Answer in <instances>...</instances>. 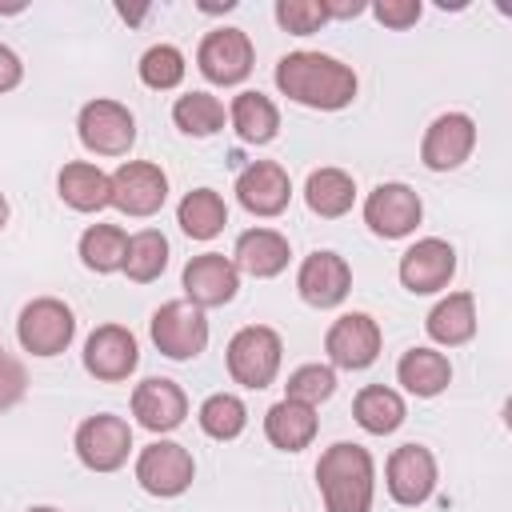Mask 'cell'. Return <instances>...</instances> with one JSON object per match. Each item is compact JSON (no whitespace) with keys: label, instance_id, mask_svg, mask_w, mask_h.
<instances>
[{"label":"cell","instance_id":"28","mask_svg":"<svg viewBox=\"0 0 512 512\" xmlns=\"http://www.w3.org/2000/svg\"><path fill=\"white\" fill-rule=\"evenodd\" d=\"M304 204H308V212H316L324 220H336V216L352 212V204H356V180L344 168H332V164L328 168H316L304 180Z\"/></svg>","mask_w":512,"mask_h":512},{"label":"cell","instance_id":"24","mask_svg":"<svg viewBox=\"0 0 512 512\" xmlns=\"http://www.w3.org/2000/svg\"><path fill=\"white\" fill-rule=\"evenodd\" d=\"M424 332L432 344L440 348H460L476 336V300L472 292H448L432 304L428 320H424Z\"/></svg>","mask_w":512,"mask_h":512},{"label":"cell","instance_id":"29","mask_svg":"<svg viewBox=\"0 0 512 512\" xmlns=\"http://www.w3.org/2000/svg\"><path fill=\"white\" fill-rule=\"evenodd\" d=\"M176 224L192 240H212L228 224V204H224V196L216 188H192L176 204Z\"/></svg>","mask_w":512,"mask_h":512},{"label":"cell","instance_id":"6","mask_svg":"<svg viewBox=\"0 0 512 512\" xmlns=\"http://www.w3.org/2000/svg\"><path fill=\"white\" fill-rule=\"evenodd\" d=\"M76 136L92 156H124L136 144V116L112 96H96L76 116Z\"/></svg>","mask_w":512,"mask_h":512},{"label":"cell","instance_id":"41","mask_svg":"<svg viewBox=\"0 0 512 512\" xmlns=\"http://www.w3.org/2000/svg\"><path fill=\"white\" fill-rule=\"evenodd\" d=\"M8 224V200H4V192H0V228Z\"/></svg>","mask_w":512,"mask_h":512},{"label":"cell","instance_id":"40","mask_svg":"<svg viewBox=\"0 0 512 512\" xmlns=\"http://www.w3.org/2000/svg\"><path fill=\"white\" fill-rule=\"evenodd\" d=\"M324 12H328V20H352V16L368 12V4L364 0H324Z\"/></svg>","mask_w":512,"mask_h":512},{"label":"cell","instance_id":"42","mask_svg":"<svg viewBox=\"0 0 512 512\" xmlns=\"http://www.w3.org/2000/svg\"><path fill=\"white\" fill-rule=\"evenodd\" d=\"M28 512H60V508H52V504H36V508H28Z\"/></svg>","mask_w":512,"mask_h":512},{"label":"cell","instance_id":"35","mask_svg":"<svg viewBox=\"0 0 512 512\" xmlns=\"http://www.w3.org/2000/svg\"><path fill=\"white\" fill-rule=\"evenodd\" d=\"M332 392H336V368H332V364H320V360L292 368V372H288V384H284V396H288V400H300V404H308V408L324 404Z\"/></svg>","mask_w":512,"mask_h":512},{"label":"cell","instance_id":"8","mask_svg":"<svg viewBox=\"0 0 512 512\" xmlns=\"http://www.w3.org/2000/svg\"><path fill=\"white\" fill-rule=\"evenodd\" d=\"M136 484L148 492V496H160V500H176L192 488L196 480V460L184 444L176 440H152L148 448L136 452Z\"/></svg>","mask_w":512,"mask_h":512},{"label":"cell","instance_id":"15","mask_svg":"<svg viewBox=\"0 0 512 512\" xmlns=\"http://www.w3.org/2000/svg\"><path fill=\"white\" fill-rule=\"evenodd\" d=\"M140 364V344L124 324H100L88 332L84 340V372L104 380V384H120L136 372Z\"/></svg>","mask_w":512,"mask_h":512},{"label":"cell","instance_id":"22","mask_svg":"<svg viewBox=\"0 0 512 512\" xmlns=\"http://www.w3.org/2000/svg\"><path fill=\"white\" fill-rule=\"evenodd\" d=\"M396 384L408 392V396H420V400H432L440 396L448 384H452V364L444 352L428 348V344H416L408 348L400 360H396Z\"/></svg>","mask_w":512,"mask_h":512},{"label":"cell","instance_id":"19","mask_svg":"<svg viewBox=\"0 0 512 512\" xmlns=\"http://www.w3.org/2000/svg\"><path fill=\"white\" fill-rule=\"evenodd\" d=\"M132 416L140 428L164 436V432H176L188 416V396L176 380L168 376H148L132 388Z\"/></svg>","mask_w":512,"mask_h":512},{"label":"cell","instance_id":"30","mask_svg":"<svg viewBox=\"0 0 512 512\" xmlns=\"http://www.w3.org/2000/svg\"><path fill=\"white\" fill-rule=\"evenodd\" d=\"M124 252H128V232L120 224H88L80 232V244H76V256L88 272H120L124 268Z\"/></svg>","mask_w":512,"mask_h":512},{"label":"cell","instance_id":"13","mask_svg":"<svg viewBox=\"0 0 512 512\" xmlns=\"http://www.w3.org/2000/svg\"><path fill=\"white\" fill-rule=\"evenodd\" d=\"M396 276L412 296L444 292L448 280L456 276V248L440 236H424L412 248H404L400 264H396Z\"/></svg>","mask_w":512,"mask_h":512},{"label":"cell","instance_id":"2","mask_svg":"<svg viewBox=\"0 0 512 512\" xmlns=\"http://www.w3.org/2000/svg\"><path fill=\"white\" fill-rule=\"evenodd\" d=\"M316 488L324 512H372L376 500V460L364 444L336 440L316 460Z\"/></svg>","mask_w":512,"mask_h":512},{"label":"cell","instance_id":"12","mask_svg":"<svg viewBox=\"0 0 512 512\" xmlns=\"http://www.w3.org/2000/svg\"><path fill=\"white\" fill-rule=\"evenodd\" d=\"M252 60H256V52H252V40L244 28H212L196 48L200 76L220 88L240 84L252 72Z\"/></svg>","mask_w":512,"mask_h":512},{"label":"cell","instance_id":"7","mask_svg":"<svg viewBox=\"0 0 512 512\" xmlns=\"http://www.w3.org/2000/svg\"><path fill=\"white\" fill-rule=\"evenodd\" d=\"M72 448L88 472H116L132 456V424L116 412H96V416L80 420Z\"/></svg>","mask_w":512,"mask_h":512},{"label":"cell","instance_id":"32","mask_svg":"<svg viewBox=\"0 0 512 512\" xmlns=\"http://www.w3.org/2000/svg\"><path fill=\"white\" fill-rule=\"evenodd\" d=\"M224 120H228V112H224L220 96H212V92H184L172 104V124L184 136H196V140L216 136L224 128Z\"/></svg>","mask_w":512,"mask_h":512},{"label":"cell","instance_id":"27","mask_svg":"<svg viewBox=\"0 0 512 512\" xmlns=\"http://www.w3.org/2000/svg\"><path fill=\"white\" fill-rule=\"evenodd\" d=\"M404 416H408V404H404V396H400L396 388H388V384H364V388L356 392V400H352V420H356L368 436H388V432H396V428L404 424Z\"/></svg>","mask_w":512,"mask_h":512},{"label":"cell","instance_id":"9","mask_svg":"<svg viewBox=\"0 0 512 512\" xmlns=\"http://www.w3.org/2000/svg\"><path fill=\"white\" fill-rule=\"evenodd\" d=\"M420 220H424V200L404 180H384L364 196V224L372 236L404 240L416 232Z\"/></svg>","mask_w":512,"mask_h":512},{"label":"cell","instance_id":"1","mask_svg":"<svg viewBox=\"0 0 512 512\" xmlns=\"http://www.w3.org/2000/svg\"><path fill=\"white\" fill-rule=\"evenodd\" d=\"M276 88L280 96H288L292 104L316 108V112H340L356 100L360 80L356 68L328 56V52H284L276 60Z\"/></svg>","mask_w":512,"mask_h":512},{"label":"cell","instance_id":"21","mask_svg":"<svg viewBox=\"0 0 512 512\" xmlns=\"http://www.w3.org/2000/svg\"><path fill=\"white\" fill-rule=\"evenodd\" d=\"M288 256H292L288 236L276 232V228H248V232H240L236 244H232V264H236V272L256 276V280L280 276V272L288 268Z\"/></svg>","mask_w":512,"mask_h":512},{"label":"cell","instance_id":"3","mask_svg":"<svg viewBox=\"0 0 512 512\" xmlns=\"http://www.w3.org/2000/svg\"><path fill=\"white\" fill-rule=\"evenodd\" d=\"M280 360H284V340L268 324H244L240 332H232V340L224 348L228 376L252 392L268 388L280 376Z\"/></svg>","mask_w":512,"mask_h":512},{"label":"cell","instance_id":"34","mask_svg":"<svg viewBox=\"0 0 512 512\" xmlns=\"http://www.w3.org/2000/svg\"><path fill=\"white\" fill-rule=\"evenodd\" d=\"M136 72H140V84H144V88H152V92H172V88H180V80H184V72H188V60H184V52H180L176 44H152V48L140 56Z\"/></svg>","mask_w":512,"mask_h":512},{"label":"cell","instance_id":"18","mask_svg":"<svg viewBox=\"0 0 512 512\" xmlns=\"http://www.w3.org/2000/svg\"><path fill=\"white\" fill-rule=\"evenodd\" d=\"M348 288H352V268L332 248L308 252L300 260V268H296V292L312 308H336V304H344Z\"/></svg>","mask_w":512,"mask_h":512},{"label":"cell","instance_id":"20","mask_svg":"<svg viewBox=\"0 0 512 512\" xmlns=\"http://www.w3.org/2000/svg\"><path fill=\"white\" fill-rule=\"evenodd\" d=\"M236 200L252 216H280L292 200V180L276 160H252L236 176Z\"/></svg>","mask_w":512,"mask_h":512},{"label":"cell","instance_id":"39","mask_svg":"<svg viewBox=\"0 0 512 512\" xmlns=\"http://www.w3.org/2000/svg\"><path fill=\"white\" fill-rule=\"evenodd\" d=\"M20 80H24V60L8 44H0V92L20 88Z\"/></svg>","mask_w":512,"mask_h":512},{"label":"cell","instance_id":"5","mask_svg":"<svg viewBox=\"0 0 512 512\" xmlns=\"http://www.w3.org/2000/svg\"><path fill=\"white\" fill-rule=\"evenodd\" d=\"M76 336V312L56 296H36L16 316V340L32 356H60Z\"/></svg>","mask_w":512,"mask_h":512},{"label":"cell","instance_id":"16","mask_svg":"<svg viewBox=\"0 0 512 512\" xmlns=\"http://www.w3.org/2000/svg\"><path fill=\"white\" fill-rule=\"evenodd\" d=\"M476 148V120L468 112H440L420 140V160L428 172H452L460 168Z\"/></svg>","mask_w":512,"mask_h":512},{"label":"cell","instance_id":"11","mask_svg":"<svg viewBox=\"0 0 512 512\" xmlns=\"http://www.w3.org/2000/svg\"><path fill=\"white\" fill-rule=\"evenodd\" d=\"M380 344H384V332L368 312H344L324 332V352L332 368H344V372L372 368L380 356Z\"/></svg>","mask_w":512,"mask_h":512},{"label":"cell","instance_id":"4","mask_svg":"<svg viewBox=\"0 0 512 512\" xmlns=\"http://www.w3.org/2000/svg\"><path fill=\"white\" fill-rule=\"evenodd\" d=\"M148 336H152L160 356L196 360L208 348V316H204V308H196L184 296L180 300H164L148 320Z\"/></svg>","mask_w":512,"mask_h":512},{"label":"cell","instance_id":"23","mask_svg":"<svg viewBox=\"0 0 512 512\" xmlns=\"http://www.w3.org/2000/svg\"><path fill=\"white\" fill-rule=\"evenodd\" d=\"M56 196L72 212H100V208H108L112 184H108V172L100 164H92V160H68L56 172Z\"/></svg>","mask_w":512,"mask_h":512},{"label":"cell","instance_id":"33","mask_svg":"<svg viewBox=\"0 0 512 512\" xmlns=\"http://www.w3.org/2000/svg\"><path fill=\"white\" fill-rule=\"evenodd\" d=\"M196 420H200V432L204 436H212V440H236L248 428V408H244V400L236 392H212L200 404Z\"/></svg>","mask_w":512,"mask_h":512},{"label":"cell","instance_id":"14","mask_svg":"<svg viewBox=\"0 0 512 512\" xmlns=\"http://www.w3.org/2000/svg\"><path fill=\"white\" fill-rule=\"evenodd\" d=\"M436 476H440L436 456L424 444H400V448H392V456L384 464V488L404 508L424 504L436 492Z\"/></svg>","mask_w":512,"mask_h":512},{"label":"cell","instance_id":"10","mask_svg":"<svg viewBox=\"0 0 512 512\" xmlns=\"http://www.w3.org/2000/svg\"><path fill=\"white\" fill-rule=\"evenodd\" d=\"M108 184H112L108 204L136 220L156 216L168 200V176L152 160H124L116 172H108Z\"/></svg>","mask_w":512,"mask_h":512},{"label":"cell","instance_id":"26","mask_svg":"<svg viewBox=\"0 0 512 512\" xmlns=\"http://www.w3.org/2000/svg\"><path fill=\"white\" fill-rule=\"evenodd\" d=\"M228 124L244 144H268L280 132V108L264 92H236L228 104Z\"/></svg>","mask_w":512,"mask_h":512},{"label":"cell","instance_id":"17","mask_svg":"<svg viewBox=\"0 0 512 512\" xmlns=\"http://www.w3.org/2000/svg\"><path fill=\"white\" fill-rule=\"evenodd\" d=\"M180 284H184V300H192L196 308H224L228 300H236L240 292V272L232 264V256L224 252H200L184 264L180 272Z\"/></svg>","mask_w":512,"mask_h":512},{"label":"cell","instance_id":"38","mask_svg":"<svg viewBox=\"0 0 512 512\" xmlns=\"http://www.w3.org/2000/svg\"><path fill=\"white\" fill-rule=\"evenodd\" d=\"M420 12H424L420 0H376V4H372V16H376L384 28H396V32L412 28V24L420 20Z\"/></svg>","mask_w":512,"mask_h":512},{"label":"cell","instance_id":"31","mask_svg":"<svg viewBox=\"0 0 512 512\" xmlns=\"http://www.w3.org/2000/svg\"><path fill=\"white\" fill-rule=\"evenodd\" d=\"M168 268V236L160 228H140L128 236V252H124V276L132 284H152L160 280Z\"/></svg>","mask_w":512,"mask_h":512},{"label":"cell","instance_id":"25","mask_svg":"<svg viewBox=\"0 0 512 512\" xmlns=\"http://www.w3.org/2000/svg\"><path fill=\"white\" fill-rule=\"evenodd\" d=\"M316 428H320V416L316 408L300 404V400H276L268 412H264V436L272 448L280 452H300L316 440Z\"/></svg>","mask_w":512,"mask_h":512},{"label":"cell","instance_id":"37","mask_svg":"<svg viewBox=\"0 0 512 512\" xmlns=\"http://www.w3.org/2000/svg\"><path fill=\"white\" fill-rule=\"evenodd\" d=\"M24 392H28V372H24V364H20L12 352L0 348V412L16 408V404L24 400Z\"/></svg>","mask_w":512,"mask_h":512},{"label":"cell","instance_id":"36","mask_svg":"<svg viewBox=\"0 0 512 512\" xmlns=\"http://www.w3.org/2000/svg\"><path fill=\"white\" fill-rule=\"evenodd\" d=\"M276 24L292 36H312L328 24V12H324V0H276Z\"/></svg>","mask_w":512,"mask_h":512}]
</instances>
